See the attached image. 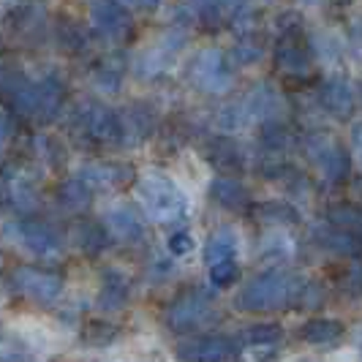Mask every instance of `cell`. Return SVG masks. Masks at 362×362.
Wrapping results in <instances>:
<instances>
[{"label": "cell", "instance_id": "ffe728a7", "mask_svg": "<svg viewBox=\"0 0 362 362\" xmlns=\"http://www.w3.org/2000/svg\"><path fill=\"white\" fill-rule=\"evenodd\" d=\"M300 338L310 346H335L344 338V325L335 319H308L300 327Z\"/></svg>", "mask_w": 362, "mask_h": 362}, {"label": "cell", "instance_id": "ab89813d", "mask_svg": "<svg viewBox=\"0 0 362 362\" xmlns=\"http://www.w3.org/2000/svg\"><path fill=\"white\" fill-rule=\"evenodd\" d=\"M322 303H325V289H322L319 284H305L303 291H300V305L316 308V305H322Z\"/></svg>", "mask_w": 362, "mask_h": 362}, {"label": "cell", "instance_id": "b9f144b4", "mask_svg": "<svg viewBox=\"0 0 362 362\" xmlns=\"http://www.w3.org/2000/svg\"><path fill=\"white\" fill-rule=\"evenodd\" d=\"M11 134H14V126H11V120L0 112V147L8 145V139H11Z\"/></svg>", "mask_w": 362, "mask_h": 362}, {"label": "cell", "instance_id": "7bdbcfd3", "mask_svg": "<svg viewBox=\"0 0 362 362\" xmlns=\"http://www.w3.org/2000/svg\"><path fill=\"white\" fill-rule=\"evenodd\" d=\"M351 145H354V150H357V156H360L362 161V120L354 123V128H351Z\"/></svg>", "mask_w": 362, "mask_h": 362}, {"label": "cell", "instance_id": "4316f807", "mask_svg": "<svg viewBox=\"0 0 362 362\" xmlns=\"http://www.w3.org/2000/svg\"><path fill=\"white\" fill-rule=\"evenodd\" d=\"M254 216L259 223L264 226H289V223H297V210L291 207L289 202H264L254 210Z\"/></svg>", "mask_w": 362, "mask_h": 362}, {"label": "cell", "instance_id": "8992f818", "mask_svg": "<svg viewBox=\"0 0 362 362\" xmlns=\"http://www.w3.org/2000/svg\"><path fill=\"white\" fill-rule=\"evenodd\" d=\"M213 310V297L204 291H185L180 294L169 310H166V325L175 332H191L194 327L204 325Z\"/></svg>", "mask_w": 362, "mask_h": 362}, {"label": "cell", "instance_id": "ee69618b", "mask_svg": "<svg viewBox=\"0 0 362 362\" xmlns=\"http://www.w3.org/2000/svg\"><path fill=\"white\" fill-rule=\"evenodd\" d=\"M221 3V8H226V11H240L243 6H245V0H218Z\"/></svg>", "mask_w": 362, "mask_h": 362}, {"label": "cell", "instance_id": "d4e9b609", "mask_svg": "<svg viewBox=\"0 0 362 362\" xmlns=\"http://www.w3.org/2000/svg\"><path fill=\"white\" fill-rule=\"evenodd\" d=\"M235 254H237V237L229 229H218L216 235L207 240V245H204V262L210 267L223 264V262H235Z\"/></svg>", "mask_w": 362, "mask_h": 362}, {"label": "cell", "instance_id": "7a4b0ae2", "mask_svg": "<svg viewBox=\"0 0 362 362\" xmlns=\"http://www.w3.org/2000/svg\"><path fill=\"white\" fill-rule=\"evenodd\" d=\"M136 197L156 223H175L185 216V194L163 172H147L136 182Z\"/></svg>", "mask_w": 362, "mask_h": 362}, {"label": "cell", "instance_id": "ba28073f", "mask_svg": "<svg viewBox=\"0 0 362 362\" xmlns=\"http://www.w3.org/2000/svg\"><path fill=\"white\" fill-rule=\"evenodd\" d=\"M90 28L109 41H120L131 33V14L117 0H90Z\"/></svg>", "mask_w": 362, "mask_h": 362}, {"label": "cell", "instance_id": "d6a6232c", "mask_svg": "<svg viewBox=\"0 0 362 362\" xmlns=\"http://www.w3.org/2000/svg\"><path fill=\"white\" fill-rule=\"evenodd\" d=\"M289 142H291V131L286 128L284 120H267V123H262V145L267 147L270 153L286 150Z\"/></svg>", "mask_w": 362, "mask_h": 362}, {"label": "cell", "instance_id": "6da1fadb", "mask_svg": "<svg viewBox=\"0 0 362 362\" xmlns=\"http://www.w3.org/2000/svg\"><path fill=\"white\" fill-rule=\"evenodd\" d=\"M303 286L305 284L300 278L289 275V272H264V275H256L254 281L243 289V294L237 297V305L243 310H251V313H267V310L286 308L294 300H300Z\"/></svg>", "mask_w": 362, "mask_h": 362}, {"label": "cell", "instance_id": "5b68a950", "mask_svg": "<svg viewBox=\"0 0 362 362\" xmlns=\"http://www.w3.org/2000/svg\"><path fill=\"white\" fill-rule=\"evenodd\" d=\"M74 126L79 128L85 136H90L95 142H123V123H120V115L115 109L104 107V104H95L88 101L76 109V115L71 117Z\"/></svg>", "mask_w": 362, "mask_h": 362}, {"label": "cell", "instance_id": "4fadbf2b", "mask_svg": "<svg viewBox=\"0 0 362 362\" xmlns=\"http://www.w3.org/2000/svg\"><path fill=\"white\" fill-rule=\"evenodd\" d=\"M17 240L38 256H54L60 251V235L44 221H22L17 223Z\"/></svg>", "mask_w": 362, "mask_h": 362}, {"label": "cell", "instance_id": "277c9868", "mask_svg": "<svg viewBox=\"0 0 362 362\" xmlns=\"http://www.w3.org/2000/svg\"><path fill=\"white\" fill-rule=\"evenodd\" d=\"M182 44H185V36L180 33V28H172L163 36L156 38L153 44L142 47L139 54L134 57V71H136V76L139 79H150V76L163 74L175 63V57L180 54Z\"/></svg>", "mask_w": 362, "mask_h": 362}, {"label": "cell", "instance_id": "484cf974", "mask_svg": "<svg viewBox=\"0 0 362 362\" xmlns=\"http://www.w3.org/2000/svg\"><path fill=\"white\" fill-rule=\"evenodd\" d=\"M90 199H93V191L79 180V177L66 180L57 188V204H60L66 213H82V210L90 204Z\"/></svg>", "mask_w": 362, "mask_h": 362}, {"label": "cell", "instance_id": "3957f363", "mask_svg": "<svg viewBox=\"0 0 362 362\" xmlns=\"http://www.w3.org/2000/svg\"><path fill=\"white\" fill-rule=\"evenodd\" d=\"M191 85H197L202 93H223L232 85V63L229 54L221 52L218 47H204L194 54L191 69H188Z\"/></svg>", "mask_w": 362, "mask_h": 362}, {"label": "cell", "instance_id": "cb8c5ba5", "mask_svg": "<svg viewBox=\"0 0 362 362\" xmlns=\"http://www.w3.org/2000/svg\"><path fill=\"white\" fill-rule=\"evenodd\" d=\"M3 197L11 202L17 210H33L36 207V188L25 175H8L3 180Z\"/></svg>", "mask_w": 362, "mask_h": 362}, {"label": "cell", "instance_id": "7402d4cb", "mask_svg": "<svg viewBox=\"0 0 362 362\" xmlns=\"http://www.w3.org/2000/svg\"><path fill=\"white\" fill-rule=\"evenodd\" d=\"M128 300V281L117 270H107L101 294H98V308L101 310H120Z\"/></svg>", "mask_w": 362, "mask_h": 362}, {"label": "cell", "instance_id": "f546056e", "mask_svg": "<svg viewBox=\"0 0 362 362\" xmlns=\"http://www.w3.org/2000/svg\"><path fill=\"white\" fill-rule=\"evenodd\" d=\"M123 66L117 60H104L93 69V85L98 93H117L123 88Z\"/></svg>", "mask_w": 362, "mask_h": 362}, {"label": "cell", "instance_id": "4dcf8cb0", "mask_svg": "<svg viewBox=\"0 0 362 362\" xmlns=\"http://www.w3.org/2000/svg\"><path fill=\"white\" fill-rule=\"evenodd\" d=\"M216 123L221 131L235 134V131H240V128H245L251 123V115H248V109H245L243 101H229V104H223L216 112Z\"/></svg>", "mask_w": 362, "mask_h": 362}, {"label": "cell", "instance_id": "60d3db41", "mask_svg": "<svg viewBox=\"0 0 362 362\" xmlns=\"http://www.w3.org/2000/svg\"><path fill=\"white\" fill-rule=\"evenodd\" d=\"M341 286H344V291H349V294H360L362 291V270L346 272V278L341 281Z\"/></svg>", "mask_w": 362, "mask_h": 362}, {"label": "cell", "instance_id": "e575fe53", "mask_svg": "<svg viewBox=\"0 0 362 362\" xmlns=\"http://www.w3.org/2000/svg\"><path fill=\"white\" fill-rule=\"evenodd\" d=\"M57 41H60V47H63L66 52H79V49L88 44L82 28L74 25V22H60V28H57Z\"/></svg>", "mask_w": 362, "mask_h": 362}, {"label": "cell", "instance_id": "1f68e13d", "mask_svg": "<svg viewBox=\"0 0 362 362\" xmlns=\"http://www.w3.org/2000/svg\"><path fill=\"white\" fill-rule=\"evenodd\" d=\"M329 223L349 232L351 237H357L362 243V210L360 207H351V204H338L329 210Z\"/></svg>", "mask_w": 362, "mask_h": 362}, {"label": "cell", "instance_id": "603a6c76", "mask_svg": "<svg viewBox=\"0 0 362 362\" xmlns=\"http://www.w3.org/2000/svg\"><path fill=\"white\" fill-rule=\"evenodd\" d=\"M262 57H264V38L259 33H240L229 49V63L235 66H256Z\"/></svg>", "mask_w": 362, "mask_h": 362}, {"label": "cell", "instance_id": "8fae6325", "mask_svg": "<svg viewBox=\"0 0 362 362\" xmlns=\"http://www.w3.org/2000/svg\"><path fill=\"white\" fill-rule=\"evenodd\" d=\"M243 104L248 109V115H251V120H262V123H267V120H281V115H284V95L281 90L272 85V82H259L251 88V93L243 98Z\"/></svg>", "mask_w": 362, "mask_h": 362}, {"label": "cell", "instance_id": "f1b7e54d", "mask_svg": "<svg viewBox=\"0 0 362 362\" xmlns=\"http://www.w3.org/2000/svg\"><path fill=\"white\" fill-rule=\"evenodd\" d=\"M38 85V95H36V117H54L57 115V109H60V98H63V88H60V82L52 79V76H47V79H41L36 82Z\"/></svg>", "mask_w": 362, "mask_h": 362}, {"label": "cell", "instance_id": "44dd1931", "mask_svg": "<svg viewBox=\"0 0 362 362\" xmlns=\"http://www.w3.org/2000/svg\"><path fill=\"white\" fill-rule=\"evenodd\" d=\"M107 229L104 223H93V221H79L71 232V243L76 245V251L88 256H95L104 251L107 245Z\"/></svg>", "mask_w": 362, "mask_h": 362}, {"label": "cell", "instance_id": "f6af8a7d", "mask_svg": "<svg viewBox=\"0 0 362 362\" xmlns=\"http://www.w3.org/2000/svg\"><path fill=\"white\" fill-rule=\"evenodd\" d=\"M117 3H123L126 8H128V6H131V8H136V0H117Z\"/></svg>", "mask_w": 362, "mask_h": 362}, {"label": "cell", "instance_id": "74e56055", "mask_svg": "<svg viewBox=\"0 0 362 362\" xmlns=\"http://www.w3.org/2000/svg\"><path fill=\"white\" fill-rule=\"evenodd\" d=\"M210 278H213V284H216V286L226 289V286H232V284L237 281V264L235 262L216 264V267H210Z\"/></svg>", "mask_w": 362, "mask_h": 362}, {"label": "cell", "instance_id": "5bb4252c", "mask_svg": "<svg viewBox=\"0 0 362 362\" xmlns=\"http://www.w3.org/2000/svg\"><path fill=\"white\" fill-rule=\"evenodd\" d=\"M120 123H123V139L142 142V139H147V136L156 131L158 112L150 107V104H145V101H134V104L126 107V112L120 115Z\"/></svg>", "mask_w": 362, "mask_h": 362}, {"label": "cell", "instance_id": "f35d334b", "mask_svg": "<svg viewBox=\"0 0 362 362\" xmlns=\"http://www.w3.org/2000/svg\"><path fill=\"white\" fill-rule=\"evenodd\" d=\"M169 254L172 256H185L194 251V237L188 235V232H175V235L169 237Z\"/></svg>", "mask_w": 362, "mask_h": 362}, {"label": "cell", "instance_id": "2e32d148", "mask_svg": "<svg viewBox=\"0 0 362 362\" xmlns=\"http://www.w3.org/2000/svg\"><path fill=\"white\" fill-rule=\"evenodd\" d=\"M278 69L289 76H305L310 71V54L300 36H284L278 44Z\"/></svg>", "mask_w": 362, "mask_h": 362}, {"label": "cell", "instance_id": "ac0fdd59", "mask_svg": "<svg viewBox=\"0 0 362 362\" xmlns=\"http://www.w3.org/2000/svg\"><path fill=\"white\" fill-rule=\"evenodd\" d=\"M210 197L226 210H245L251 204V194L237 177H216L210 185Z\"/></svg>", "mask_w": 362, "mask_h": 362}, {"label": "cell", "instance_id": "83f0119b", "mask_svg": "<svg viewBox=\"0 0 362 362\" xmlns=\"http://www.w3.org/2000/svg\"><path fill=\"white\" fill-rule=\"evenodd\" d=\"M207 156L221 169H243V163H245V153L240 150L235 139H216V142H210Z\"/></svg>", "mask_w": 362, "mask_h": 362}, {"label": "cell", "instance_id": "e0dca14e", "mask_svg": "<svg viewBox=\"0 0 362 362\" xmlns=\"http://www.w3.org/2000/svg\"><path fill=\"white\" fill-rule=\"evenodd\" d=\"M131 177V169L123 163H90L79 172V180L85 182L88 188H115L123 185Z\"/></svg>", "mask_w": 362, "mask_h": 362}, {"label": "cell", "instance_id": "8d00e7d4", "mask_svg": "<svg viewBox=\"0 0 362 362\" xmlns=\"http://www.w3.org/2000/svg\"><path fill=\"white\" fill-rule=\"evenodd\" d=\"M115 335H117V327L107 325V322H93L88 327V332H85V341L95 346H104V344H112Z\"/></svg>", "mask_w": 362, "mask_h": 362}, {"label": "cell", "instance_id": "836d02e7", "mask_svg": "<svg viewBox=\"0 0 362 362\" xmlns=\"http://www.w3.org/2000/svg\"><path fill=\"white\" fill-rule=\"evenodd\" d=\"M245 344H275L284 338V327L281 325H254L245 327L240 335Z\"/></svg>", "mask_w": 362, "mask_h": 362}, {"label": "cell", "instance_id": "52a82bcc", "mask_svg": "<svg viewBox=\"0 0 362 362\" xmlns=\"http://www.w3.org/2000/svg\"><path fill=\"white\" fill-rule=\"evenodd\" d=\"M14 289L36 303H54L63 294V278L49 270H38V267H17L14 275Z\"/></svg>", "mask_w": 362, "mask_h": 362}, {"label": "cell", "instance_id": "30bf717a", "mask_svg": "<svg viewBox=\"0 0 362 362\" xmlns=\"http://www.w3.org/2000/svg\"><path fill=\"white\" fill-rule=\"evenodd\" d=\"M305 150H308L310 161L316 163V169L322 172L325 180L338 182L349 175V156H346L344 147L332 142L329 136H310Z\"/></svg>", "mask_w": 362, "mask_h": 362}, {"label": "cell", "instance_id": "9c48e42d", "mask_svg": "<svg viewBox=\"0 0 362 362\" xmlns=\"http://www.w3.org/2000/svg\"><path fill=\"white\" fill-rule=\"evenodd\" d=\"M237 354V344L226 335H199L177 346L182 362H229Z\"/></svg>", "mask_w": 362, "mask_h": 362}, {"label": "cell", "instance_id": "7c38bea8", "mask_svg": "<svg viewBox=\"0 0 362 362\" xmlns=\"http://www.w3.org/2000/svg\"><path fill=\"white\" fill-rule=\"evenodd\" d=\"M104 229H107V235L117 237L120 243H139L145 237V223L131 204L109 207L104 216Z\"/></svg>", "mask_w": 362, "mask_h": 362}, {"label": "cell", "instance_id": "9a60e30c", "mask_svg": "<svg viewBox=\"0 0 362 362\" xmlns=\"http://www.w3.org/2000/svg\"><path fill=\"white\" fill-rule=\"evenodd\" d=\"M319 104L335 117H346L354 109V90L344 79H327L319 85Z\"/></svg>", "mask_w": 362, "mask_h": 362}, {"label": "cell", "instance_id": "d6986e66", "mask_svg": "<svg viewBox=\"0 0 362 362\" xmlns=\"http://www.w3.org/2000/svg\"><path fill=\"white\" fill-rule=\"evenodd\" d=\"M313 237H316V243H319L325 251H332V254H338V256H357L362 251V243L357 237H351L349 232L332 226V223L316 226V229H313Z\"/></svg>", "mask_w": 362, "mask_h": 362}, {"label": "cell", "instance_id": "d590c367", "mask_svg": "<svg viewBox=\"0 0 362 362\" xmlns=\"http://www.w3.org/2000/svg\"><path fill=\"white\" fill-rule=\"evenodd\" d=\"M38 153H41L44 161L52 163V166L66 161V147H63V142H57L54 136H41L38 139Z\"/></svg>", "mask_w": 362, "mask_h": 362}]
</instances>
